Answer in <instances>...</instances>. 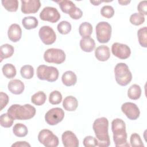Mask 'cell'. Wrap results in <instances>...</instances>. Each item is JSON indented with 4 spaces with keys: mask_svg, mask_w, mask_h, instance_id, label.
Wrapping results in <instances>:
<instances>
[{
    "mask_svg": "<svg viewBox=\"0 0 147 147\" xmlns=\"http://www.w3.org/2000/svg\"><path fill=\"white\" fill-rule=\"evenodd\" d=\"M92 129L98 141V146L107 147L110 145L109 135V121L105 117L96 119L92 125Z\"/></svg>",
    "mask_w": 147,
    "mask_h": 147,
    "instance_id": "1",
    "label": "cell"
},
{
    "mask_svg": "<svg viewBox=\"0 0 147 147\" xmlns=\"http://www.w3.org/2000/svg\"><path fill=\"white\" fill-rule=\"evenodd\" d=\"M113 140L117 147H129L127 141V133L125 122L120 118H115L111 122Z\"/></svg>",
    "mask_w": 147,
    "mask_h": 147,
    "instance_id": "2",
    "label": "cell"
},
{
    "mask_svg": "<svg viewBox=\"0 0 147 147\" xmlns=\"http://www.w3.org/2000/svg\"><path fill=\"white\" fill-rule=\"evenodd\" d=\"M35 107L30 104L21 105L14 104L7 109V113L17 120H28L32 118L36 114Z\"/></svg>",
    "mask_w": 147,
    "mask_h": 147,
    "instance_id": "3",
    "label": "cell"
},
{
    "mask_svg": "<svg viewBox=\"0 0 147 147\" xmlns=\"http://www.w3.org/2000/svg\"><path fill=\"white\" fill-rule=\"evenodd\" d=\"M115 79L117 83L121 86H127L132 80V74L127 65L124 63H119L114 68Z\"/></svg>",
    "mask_w": 147,
    "mask_h": 147,
    "instance_id": "4",
    "label": "cell"
},
{
    "mask_svg": "<svg viewBox=\"0 0 147 147\" xmlns=\"http://www.w3.org/2000/svg\"><path fill=\"white\" fill-rule=\"evenodd\" d=\"M37 76L40 80L53 82L57 80L59 77L58 69L53 66L40 65L37 68Z\"/></svg>",
    "mask_w": 147,
    "mask_h": 147,
    "instance_id": "5",
    "label": "cell"
},
{
    "mask_svg": "<svg viewBox=\"0 0 147 147\" xmlns=\"http://www.w3.org/2000/svg\"><path fill=\"white\" fill-rule=\"evenodd\" d=\"M97 40L100 43H107L111 36V26L106 21H101L97 24L95 28Z\"/></svg>",
    "mask_w": 147,
    "mask_h": 147,
    "instance_id": "6",
    "label": "cell"
},
{
    "mask_svg": "<svg viewBox=\"0 0 147 147\" xmlns=\"http://www.w3.org/2000/svg\"><path fill=\"white\" fill-rule=\"evenodd\" d=\"M65 53L64 51L58 48L48 49L44 53V59L46 62L60 64L65 60Z\"/></svg>",
    "mask_w": 147,
    "mask_h": 147,
    "instance_id": "7",
    "label": "cell"
},
{
    "mask_svg": "<svg viewBox=\"0 0 147 147\" xmlns=\"http://www.w3.org/2000/svg\"><path fill=\"white\" fill-rule=\"evenodd\" d=\"M38 140L46 147H56L59 144L58 137L48 129H42L39 132Z\"/></svg>",
    "mask_w": 147,
    "mask_h": 147,
    "instance_id": "8",
    "label": "cell"
},
{
    "mask_svg": "<svg viewBox=\"0 0 147 147\" xmlns=\"http://www.w3.org/2000/svg\"><path fill=\"white\" fill-rule=\"evenodd\" d=\"M64 117V112L60 107H54L48 110L45 115V120L49 125H56L61 122Z\"/></svg>",
    "mask_w": 147,
    "mask_h": 147,
    "instance_id": "9",
    "label": "cell"
},
{
    "mask_svg": "<svg viewBox=\"0 0 147 147\" xmlns=\"http://www.w3.org/2000/svg\"><path fill=\"white\" fill-rule=\"evenodd\" d=\"M38 36L41 41L45 45L53 44L56 39L54 30L49 26H42L38 31Z\"/></svg>",
    "mask_w": 147,
    "mask_h": 147,
    "instance_id": "10",
    "label": "cell"
},
{
    "mask_svg": "<svg viewBox=\"0 0 147 147\" xmlns=\"http://www.w3.org/2000/svg\"><path fill=\"white\" fill-rule=\"evenodd\" d=\"M39 16L41 20L51 23H55L60 18V14L57 9L51 6L45 7L40 12Z\"/></svg>",
    "mask_w": 147,
    "mask_h": 147,
    "instance_id": "11",
    "label": "cell"
},
{
    "mask_svg": "<svg viewBox=\"0 0 147 147\" xmlns=\"http://www.w3.org/2000/svg\"><path fill=\"white\" fill-rule=\"evenodd\" d=\"M112 53L120 59H126L131 54V50L129 46L126 44L114 42L111 46Z\"/></svg>",
    "mask_w": 147,
    "mask_h": 147,
    "instance_id": "12",
    "label": "cell"
},
{
    "mask_svg": "<svg viewBox=\"0 0 147 147\" xmlns=\"http://www.w3.org/2000/svg\"><path fill=\"white\" fill-rule=\"evenodd\" d=\"M121 110L127 118L130 120L137 119L140 114L138 106L132 102H126L122 105Z\"/></svg>",
    "mask_w": 147,
    "mask_h": 147,
    "instance_id": "13",
    "label": "cell"
},
{
    "mask_svg": "<svg viewBox=\"0 0 147 147\" xmlns=\"http://www.w3.org/2000/svg\"><path fill=\"white\" fill-rule=\"evenodd\" d=\"M21 2V10L24 14L36 13L41 6V2L39 0H22Z\"/></svg>",
    "mask_w": 147,
    "mask_h": 147,
    "instance_id": "14",
    "label": "cell"
},
{
    "mask_svg": "<svg viewBox=\"0 0 147 147\" xmlns=\"http://www.w3.org/2000/svg\"><path fill=\"white\" fill-rule=\"evenodd\" d=\"M61 140L65 147H78L79 145L76 136L70 130H67L62 134Z\"/></svg>",
    "mask_w": 147,
    "mask_h": 147,
    "instance_id": "15",
    "label": "cell"
},
{
    "mask_svg": "<svg viewBox=\"0 0 147 147\" xmlns=\"http://www.w3.org/2000/svg\"><path fill=\"white\" fill-rule=\"evenodd\" d=\"M9 40L14 42L18 41L22 36V30L20 26L17 24H11L7 30Z\"/></svg>",
    "mask_w": 147,
    "mask_h": 147,
    "instance_id": "16",
    "label": "cell"
},
{
    "mask_svg": "<svg viewBox=\"0 0 147 147\" xmlns=\"http://www.w3.org/2000/svg\"><path fill=\"white\" fill-rule=\"evenodd\" d=\"M9 91L15 95H19L23 92L25 89L24 83L19 79L11 80L7 85Z\"/></svg>",
    "mask_w": 147,
    "mask_h": 147,
    "instance_id": "17",
    "label": "cell"
},
{
    "mask_svg": "<svg viewBox=\"0 0 147 147\" xmlns=\"http://www.w3.org/2000/svg\"><path fill=\"white\" fill-rule=\"evenodd\" d=\"M95 57L100 61H107L110 57L109 48L106 45H100L95 51Z\"/></svg>",
    "mask_w": 147,
    "mask_h": 147,
    "instance_id": "18",
    "label": "cell"
},
{
    "mask_svg": "<svg viewBox=\"0 0 147 147\" xmlns=\"http://www.w3.org/2000/svg\"><path fill=\"white\" fill-rule=\"evenodd\" d=\"M80 47L83 51L91 52L95 47V42L94 40L90 37H83L80 41Z\"/></svg>",
    "mask_w": 147,
    "mask_h": 147,
    "instance_id": "19",
    "label": "cell"
},
{
    "mask_svg": "<svg viewBox=\"0 0 147 147\" xmlns=\"http://www.w3.org/2000/svg\"><path fill=\"white\" fill-rule=\"evenodd\" d=\"M78 106V101L77 99L73 96H67L63 101V106L67 111H74L76 110Z\"/></svg>",
    "mask_w": 147,
    "mask_h": 147,
    "instance_id": "20",
    "label": "cell"
},
{
    "mask_svg": "<svg viewBox=\"0 0 147 147\" xmlns=\"http://www.w3.org/2000/svg\"><path fill=\"white\" fill-rule=\"evenodd\" d=\"M61 80L65 86L68 87L72 86L76 84L77 76L73 71H67L63 73L61 76Z\"/></svg>",
    "mask_w": 147,
    "mask_h": 147,
    "instance_id": "21",
    "label": "cell"
},
{
    "mask_svg": "<svg viewBox=\"0 0 147 147\" xmlns=\"http://www.w3.org/2000/svg\"><path fill=\"white\" fill-rule=\"evenodd\" d=\"M57 2L59 3V7L61 11L69 15L71 14L76 8L75 3L69 0H63Z\"/></svg>",
    "mask_w": 147,
    "mask_h": 147,
    "instance_id": "22",
    "label": "cell"
},
{
    "mask_svg": "<svg viewBox=\"0 0 147 147\" xmlns=\"http://www.w3.org/2000/svg\"><path fill=\"white\" fill-rule=\"evenodd\" d=\"M14 52V47L9 44H5L0 48V60L1 62L5 59L11 57Z\"/></svg>",
    "mask_w": 147,
    "mask_h": 147,
    "instance_id": "23",
    "label": "cell"
},
{
    "mask_svg": "<svg viewBox=\"0 0 147 147\" xmlns=\"http://www.w3.org/2000/svg\"><path fill=\"white\" fill-rule=\"evenodd\" d=\"M23 26L28 30L36 28L38 25V20L33 16L25 17L22 20Z\"/></svg>",
    "mask_w": 147,
    "mask_h": 147,
    "instance_id": "24",
    "label": "cell"
},
{
    "mask_svg": "<svg viewBox=\"0 0 147 147\" xmlns=\"http://www.w3.org/2000/svg\"><path fill=\"white\" fill-rule=\"evenodd\" d=\"M141 95V88L140 86L137 84L131 85L127 90V96L132 100H137L139 99Z\"/></svg>",
    "mask_w": 147,
    "mask_h": 147,
    "instance_id": "25",
    "label": "cell"
},
{
    "mask_svg": "<svg viewBox=\"0 0 147 147\" xmlns=\"http://www.w3.org/2000/svg\"><path fill=\"white\" fill-rule=\"evenodd\" d=\"M79 33L83 37H90L92 33V26L88 22H82L79 28Z\"/></svg>",
    "mask_w": 147,
    "mask_h": 147,
    "instance_id": "26",
    "label": "cell"
},
{
    "mask_svg": "<svg viewBox=\"0 0 147 147\" xmlns=\"http://www.w3.org/2000/svg\"><path fill=\"white\" fill-rule=\"evenodd\" d=\"M13 132L17 137H24L28 134V129L24 124L21 123H17L13 128Z\"/></svg>",
    "mask_w": 147,
    "mask_h": 147,
    "instance_id": "27",
    "label": "cell"
},
{
    "mask_svg": "<svg viewBox=\"0 0 147 147\" xmlns=\"http://www.w3.org/2000/svg\"><path fill=\"white\" fill-rule=\"evenodd\" d=\"M46 99L47 96L45 94L41 91L37 92L31 97V102L37 106H41L44 104Z\"/></svg>",
    "mask_w": 147,
    "mask_h": 147,
    "instance_id": "28",
    "label": "cell"
},
{
    "mask_svg": "<svg viewBox=\"0 0 147 147\" xmlns=\"http://www.w3.org/2000/svg\"><path fill=\"white\" fill-rule=\"evenodd\" d=\"M2 72L5 77L8 79L14 78L16 75V69L14 65L10 63H7L3 65L2 68Z\"/></svg>",
    "mask_w": 147,
    "mask_h": 147,
    "instance_id": "29",
    "label": "cell"
},
{
    "mask_svg": "<svg viewBox=\"0 0 147 147\" xmlns=\"http://www.w3.org/2000/svg\"><path fill=\"white\" fill-rule=\"evenodd\" d=\"M1 3L5 9L10 12L16 11L18 7L17 0H2Z\"/></svg>",
    "mask_w": 147,
    "mask_h": 147,
    "instance_id": "30",
    "label": "cell"
},
{
    "mask_svg": "<svg viewBox=\"0 0 147 147\" xmlns=\"http://www.w3.org/2000/svg\"><path fill=\"white\" fill-rule=\"evenodd\" d=\"M138 42L140 45L142 47L146 48L147 47V28L144 26L138 29L137 32Z\"/></svg>",
    "mask_w": 147,
    "mask_h": 147,
    "instance_id": "31",
    "label": "cell"
},
{
    "mask_svg": "<svg viewBox=\"0 0 147 147\" xmlns=\"http://www.w3.org/2000/svg\"><path fill=\"white\" fill-rule=\"evenodd\" d=\"M14 120L13 118L8 113L2 114L0 117L1 126L5 128L10 127L13 124Z\"/></svg>",
    "mask_w": 147,
    "mask_h": 147,
    "instance_id": "32",
    "label": "cell"
},
{
    "mask_svg": "<svg viewBox=\"0 0 147 147\" xmlns=\"http://www.w3.org/2000/svg\"><path fill=\"white\" fill-rule=\"evenodd\" d=\"M20 74L22 78L26 79H30L34 75L33 67L30 65H23L21 68Z\"/></svg>",
    "mask_w": 147,
    "mask_h": 147,
    "instance_id": "33",
    "label": "cell"
},
{
    "mask_svg": "<svg viewBox=\"0 0 147 147\" xmlns=\"http://www.w3.org/2000/svg\"><path fill=\"white\" fill-rule=\"evenodd\" d=\"M57 29L59 32L62 34H68L72 29L71 24L67 21H62L58 24Z\"/></svg>",
    "mask_w": 147,
    "mask_h": 147,
    "instance_id": "34",
    "label": "cell"
},
{
    "mask_svg": "<svg viewBox=\"0 0 147 147\" xmlns=\"http://www.w3.org/2000/svg\"><path fill=\"white\" fill-rule=\"evenodd\" d=\"M62 98V95L60 92L57 90H54L49 94V101L52 105H58L61 102Z\"/></svg>",
    "mask_w": 147,
    "mask_h": 147,
    "instance_id": "35",
    "label": "cell"
},
{
    "mask_svg": "<svg viewBox=\"0 0 147 147\" xmlns=\"http://www.w3.org/2000/svg\"><path fill=\"white\" fill-rule=\"evenodd\" d=\"M145 21L144 16L140 14L139 13H134L130 17V22L131 24L138 26L142 24Z\"/></svg>",
    "mask_w": 147,
    "mask_h": 147,
    "instance_id": "36",
    "label": "cell"
},
{
    "mask_svg": "<svg viewBox=\"0 0 147 147\" xmlns=\"http://www.w3.org/2000/svg\"><path fill=\"white\" fill-rule=\"evenodd\" d=\"M100 14L105 18H110L114 14V9L110 5H105L101 8Z\"/></svg>",
    "mask_w": 147,
    "mask_h": 147,
    "instance_id": "37",
    "label": "cell"
},
{
    "mask_svg": "<svg viewBox=\"0 0 147 147\" xmlns=\"http://www.w3.org/2000/svg\"><path fill=\"white\" fill-rule=\"evenodd\" d=\"M130 142L131 146L133 147L144 146L140 135L136 133H134L131 135L130 138Z\"/></svg>",
    "mask_w": 147,
    "mask_h": 147,
    "instance_id": "38",
    "label": "cell"
},
{
    "mask_svg": "<svg viewBox=\"0 0 147 147\" xmlns=\"http://www.w3.org/2000/svg\"><path fill=\"white\" fill-rule=\"evenodd\" d=\"M83 145L85 147H94L98 146V141L96 137L88 136L83 139Z\"/></svg>",
    "mask_w": 147,
    "mask_h": 147,
    "instance_id": "39",
    "label": "cell"
},
{
    "mask_svg": "<svg viewBox=\"0 0 147 147\" xmlns=\"http://www.w3.org/2000/svg\"><path fill=\"white\" fill-rule=\"evenodd\" d=\"M9 96L8 95L3 92H0V104H1V111L6 107L7 104L9 102Z\"/></svg>",
    "mask_w": 147,
    "mask_h": 147,
    "instance_id": "40",
    "label": "cell"
},
{
    "mask_svg": "<svg viewBox=\"0 0 147 147\" xmlns=\"http://www.w3.org/2000/svg\"><path fill=\"white\" fill-rule=\"evenodd\" d=\"M146 5H147L146 1H142L140 2V3L137 6V10H138L140 14L143 16H146L147 14Z\"/></svg>",
    "mask_w": 147,
    "mask_h": 147,
    "instance_id": "41",
    "label": "cell"
},
{
    "mask_svg": "<svg viewBox=\"0 0 147 147\" xmlns=\"http://www.w3.org/2000/svg\"><path fill=\"white\" fill-rule=\"evenodd\" d=\"M83 16V12L81 10V9L79 7H77L75 9L74 11L69 15V16L74 20H79Z\"/></svg>",
    "mask_w": 147,
    "mask_h": 147,
    "instance_id": "42",
    "label": "cell"
},
{
    "mask_svg": "<svg viewBox=\"0 0 147 147\" xmlns=\"http://www.w3.org/2000/svg\"><path fill=\"white\" fill-rule=\"evenodd\" d=\"M12 147H30V145L26 141H17L11 145Z\"/></svg>",
    "mask_w": 147,
    "mask_h": 147,
    "instance_id": "43",
    "label": "cell"
},
{
    "mask_svg": "<svg viewBox=\"0 0 147 147\" xmlns=\"http://www.w3.org/2000/svg\"><path fill=\"white\" fill-rule=\"evenodd\" d=\"M118 3L121 5H128L130 2V1H128V0H119L118 1Z\"/></svg>",
    "mask_w": 147,
    "mask_h": 147,
    "instance_id": "44",
    "label": "cell"
},
{
    "mask_svg": "<svg viewBox=\"0 0 147 147\" xmlns=\"http://www.w3.org/2000/svg\"><path fill=\"white\" fill-rule=\"evenodd\" d=\"M90 2L95 6H97V5H99L100 3H102V1H90Z\"/></svg>",
    "mask_w": 147,
    "mask_h": 147,
    "instance_id": "45",
    "label": "cell"
}]
</instances>
